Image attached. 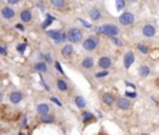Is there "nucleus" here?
<instances>
[{"mask_svg":"<svg viewBox=\"0 0 159 135\" xmlns=\"http://www.w3.org/2000/svg\"><path fill=\"white\" fill-rule=\"evenodd\" d=\"M20 2V0H8V3L9 4H11V5H15V4H18Z\"/></svg>","mask_w":159,"mask_h":135,"instance_id":"72a5a7b5","label":"nucleus"},{"mask_svg":"<svg viewBox=\"0 0 159 135\" xmlns=\"http://www.w3.org/2000/svg\"><path fill=\"white\" fill-rule=\"evenodd\" d=\"M138 72H139V76L142 77H148L150 75V68L145 64H142L139 68H138Z\"/></svg>","mask_w":159,"mask_h":135,"instance_id":"a211bd4d","label":"nucleus"},{"mask_svg":"<svg viewBox=\"0 0 159 135\" xmlns=\"http://www.w3.org/2000/svg\"><path fill=\"white\" fill-rule=\"evenodd\" d=\"M108 71L107 70H103L102 72H97L96 75H94V77H96V78H101V77H106V76H108Z\"/></svg>","mask_w":159,"mask_h":135,"instance_id":"c85d7f7f","label":"nucleus"},{"mask_svg":"<svg viewBox=\"0 0 159 135\" xmlns=\"http://www.w3.org/2000/svg\"><path fill=\"white\" fill-rule=\"evenodd\" d=\"M55 66H56L57 71H60V73H61V75H65V72H63V70L61 68V66H60V62H55Z\"/></svg>","mask_w":159,"mask_h":135,"instance_id":"7c9ffc66","label":"nucleus"},{"mask_svg":"<svg viewBox=\"0 0 159 135\" xmlns=\"http://www.w3.org/2000/svg\"><path fill=\"white\" fill-rule=\"evenodd\" d=\"M93 119H94V115L92 113H89V112H83L82 113V120H83V123H88V122H91Z\"/></svg>","mask_w":159,"mask_h":135,"instance_id":"5701e85b","label":"nucleus"},{"mask_svg":"<svg viewBox=\"0 0 159 135\" xmlns=\"http://www.w3.org/2000/svg\"><path fill=\"white\" fill-rule=\"evenodd\" d=\"M51 4H52L54 8L60 9V8H63V6H65L66 0H51Z\"/></svg>","mask_w":159,"mask_h":135,"instance_id":"b1692460","label":"nucleus"},{"mask_svg":"<svg viewBox=\"0 0 159 135\" xmlns=\"http://www.w3.org/2000/svg\"><path fill=\"white\" fill-rule=\"evenodd\" d=\"M134 22V15L129 11H124L121 16H119V24L123 26H129Z\"/></svg>","mask_w":159,"mask_h":135,"instance_id":"39448f33","label":"nucleus"},{"mask_svg":"<svg viewBox=\"0 0 159 135\" xmlns=\"http://www.w3.org/2000/svg\"><path fill=\"white\" fill-rule=\"evenodd\" d=\"M124 2H125V0H124Z\"/></svg>","mask_w":159,"mask_h":135,"instance_id":"a19ab883","label":"nucleus"},{"mask_svg":"<svg viewBox=\"0 0 159 135\" xmlns=\"http://www.w3.org/2000/svg\"><path fill=\"white\" fill-rule=\"evenodd\" d=\"M66 39H67L70 42H72V44H77V42H80V41H82V39H83V32H82L80 29H76V27L70 29V30L67 31V33H66Z\"/></svg>","mask_w":159,"mask_h":135,"instance_id":"f03ea898","label":"nucleus"},{"mask_svg":"<svg viewBox=\"0 0 159 135\" xmlns=\"http://www.w3.org/2000/svg\"><path fill=\"white\" fill-rule=\"evenodd\" d=\"M89 17H91V20H93V21H97V20H100L101 19V10L100 9H97V8H92L91 10H89Z\"/></svg>","mask_w":159,"mask_h":135,"instance_id":"ddd939ff","label":"nucleus"},{"mask_svg":"<svg viewBox=\"0 0 159 135\" xmlns=\"http://www.w3.org/2000/svg\"><path fill=\"white\" fill-rule=\"evenodd\" d=\"M34 67H35V70L38 72H41V73L47 72V64H46V62H38Z\"/></svg>","mask_w":159,"mask_h":135,"instance_id":"6ab92c4d","label":"nucleus"},{"mask_svg":"<svg viewBox=\"0 0 159 135\" xmlns=\"http://www.w3.org/2000/svg\"><path fill=\"white\" fill-rule=\"evenodd\" d=\"M25 48H26V44H21V45L18 46V51H19V52H24Z\"/></svg>","mask_w":159,"mask_h":135,"instance_id":"2f4dec72","label":"nucleus"},{"mask_svg":"<svg viewBox=\"0 0 159 135\" xmlns=\"http://www.w3.org/2000/svg\"><path fill=\"white\" fill-rule=\"evenodd\" d=\"M102 102L106 104V106H112L114 102H116V98H114V95L112 94V93H105L103 95H102Z\"/></svg>","mask_w":159,"mask_h":135,"instance_id":"9b49d317","label":"nucleus"},{"mask_svg":"<svg viewBox=\"0 0 159 135\" xmlns=\"http://www.w3.org/2000/svg\"><path fill=\"white\" fill-rule=\"evenodd\" d=\"M111 40H112V42L116 45V46H119V47H122L124 44H123V41L121 40V39H118V37H111Z\"/></svg>","mask_w":159,"mask_h":135,"instance_id":"a878e982","label":"nucleus"},{"mask_svg":"<svg viewBox=\"0 0 159 135\" xmlns=\"http://www.w3.org/2000/svg\"><path fill=\"white\" fill-rule=\"evenodd\" d=\"M61 53H62L63 57H70V56H72V53H74V47H72V45L63 46L62 50H61Z\"/></svg>","mask_w":159,"mask_h":135,"instance_id":"f3484780","label":"nucleus"},{"mask_svg":"<svg viewBox=\"0 0 159 135\" xmlns=\"http://www.w3.org/2000/svg\"><path fill=\"white\" fill-rule=\"evenodd\" d=\"M0 55H3V56L6 55V50L4 47H0Z\"/></svg>","mask_w":159,"mask_h":135,"instance_id":"f704fd0d","label":"nucleus"},{"mask_svg":"<svg viewBox=\"0 0 159 135\" xmlns=\"http://www.w3.org/2000/svg\"><path fill=\"white\" fill-rule=\"evenodd\" d=\"M125 2L124 0H116V8H117V10L118 11H121V10H123L124 9V6H125V4H124Z\"/></svg>","mask_w":159,"mask_h":135,"instance_id":"393cba45","label":"nucleus"},{"mask_svg":"<svg viewBox=\"0 0 159 135\" xmlns=\"http://www.w3.org/2000/svg\"><path fill=\"white\" fill-rule=\"evenodd\" d=\"M20 19L24 22H29V21H31V19H33V14H31L30 10H22L20 13Z\"/></svg>","mask_w":159,"mask_h":135,"instance_id":"2eb2a0df","label":"nucleus"},{"mask_svg":"<svg viewBox=\"0 0 159 135\" xmlns=\"http://www.w3.org/2000/svg\"><path fill=\"white\" fill-rule=\"evenodd\" d=\"M81 66L83 67L85 70H91L92 67L94 66V61H93L92 57H85L82 60V62H81Z\"/></svg>","mask_w":159,"mask_h":135,"instance_id":"f8f14e48","label":"nucleus"},{"mask_svg":"<svg viewBox=\"0 0 159 135\" xmlns=\"http://www.w3.org/2000/svg\"><path fill=\"white\" fill-rule=\"evenodd\" d=\"M80 21H81V22H83V25H85V26H86V27H91V24H87V22H86V21H83V20H82V19H81V20H80Z\"/></svg>","mask_w":159,"mask_h":135,"instance_id":"c9c22d12","label":"nucleus"},{"mask_svg":"<svg viewBox=\"0 0 159 135\" xmlns=\"http://www.w3.org/2000/svg\"><path fill=\"white\" fill-rule=\"evenodd\" d=\"M36 110L40 115H45V114H49L50 112V107L46 104V103H40L38 107H36Z\"/></svg>","mask_w":159,"mask_h":135,"instance_id":"4468645a","label":"nucleus"},{"mask_svg":"<svg viewBox=\"0 0 159 135\" xmlns=\"http://www.w3.org/2000/svg\"><path fill=\"white\" fill-rule=\"evenodd\" d=\"M100 44V40L97 37H94V36H91L88 39H86L82 44V47L86 50V51H93L94 48H96Z\"/></svg>","mask_w":159,"mask_h":135,"instance_id":"20e7f679","label":"nucleus"},{"mask_svg":"<svg viewBox=\"0 0 159 135\" xmlns=\"http://www.w3.org/2000/svg\"><path fill=\"white\" fill-rule=\"evenodd\" d=\"M141 135H148V134H141Z\"/></svg>","mask_w":159,"mask_h":135,"instance_id":"ea45409f","label":"nucleus"},{"mask_svg":"<svg viewBox=\"0 0 159 135\" xmlns=\"http://www.w3.org/2000/svg\"><path fill=\"white\" fill-rule=\"evenodd\" d=\"M142 33L145 37H153L155 35V27L150 24H147V25H144V27L142 30Z\"/></svg>","mask_w":159,"mask_h":135,"instance_id":"6e6552de","label":"nucleus"},{"mask_svg":"<svg viewBox=\"0 0 159 135\" xmlns=\"http://www.w3.org/2000/svg\"><path fill=\"white\" fill-rule=\"evenodd\" d=\"M129 2H137V0H129Z\"/></svg>","mask_w":159,"mask_h":135,"instance_id":"4c0bfd02","label":"nucleus"},{"mask_svg":"<svg viewBox=\"0 0 159 135\" xmlns=\"http://www.w3.org/2000/svg\"><path fill=\"white\" fill-rule=\"evenodd\" d=\"M22 125H26V118L22 119Z\"/></svg>","mask_w":159,"mask_h":135,"instance_id":"e433bc0d","label":"nucleus"},{"mask_svg":"<svg viewBox=\"0 0 159 135\" xmlns=\"http://www.w3.org/2000/svg\"><path fill=\"white\" fill-rule=\"evenodd\" d=\"M46 35H47L49 37L54 39L55 42H57V44L63 42V41L66 40V33H63V32L60 31V30H50V31L46 32Z\"/></svg>","mask_w":159,"mask_h":135,"instance_id":"7ed1b4c3","label":"nucleus"},{"mask_svg":"<svg viewBox=\"0 0 159 135\" xmlns=\"http://www.w3.org/2000/svg\"><path fill=\"white\" fill-rule=\"evenodd\" d=\"M138 50H139L143 55H147V53H148V51H149V48H148L145 45H143V44H139V45H138Z\"/></svg>","mask_w":159,"mask_h":135,"instance_id":"bb28decb","label":"nucleus"},{"mask_svg":"<svg viewBox=\"0 0 159 135\" xmlns=\"http://www.w3.org/2000/svg\"><path fill=\"white\" fill-rule=\"evenodd\" d=\"M123 63H124V67H125L127 70H129V67L134 63V53L132 51L125 52L124 58H123Z\"/></svg>","mask_w":159,"mask_h":135,"instance_id":"423d86ee","label":"nucleus"},{"mask_svg":"<svg viewBox=\"0 0 159 135\" xmlns=\"http://www.w3.org/2000/svg\"><path fill=\"white\" fill-rule=\"evenodd\" d=\"M54 20H55V19H54L52 16L47 15V19H46V20L44 21V24H42V27H44V29H45V27H47V26H49V25H50V24H51Z\"/></svg>","mask_w":159,"mask_h":135,"instance_id":"cd10ccee","label":"nucleus"},{"mask_svg":"<svg viewBox=\"0 0 159 135\" xmlns=\"http://www.w3.org/2000/svg\"><path fill=\"white\" fill-rule=\"evenodd\" d=\"M98 66L103 70H108L109 67L112 66V60L109 57H107V56H103V57H101L98 60Z\"/></svg>","mask_w":159,"mask_h":135,"instance_id":"1a4fd4ad","label":"nucleus"},{"mask_svg":"<svg viewBox=\"0 0 159 135\" xmlns=\"http://www.w3.org/2000/svg\"><path fill=\"white\" fill-rule=\"evenodd\" d=\"M0 99H2V93H0Z\"/></svg>","mask_w":159,"mask_h":135,"instance_id":"58836bf2","label":"nucleus"},{"mask_svg":"<svg viewBox=\"0 0 159 135\" xmlns=\"http://www.w3.org/2000/svg\"><path fill=\"white\" fill-rule=\"evenodd\" d=\"M125 97L136 98V97H137V93H136V92H129V91H127V92H125Z\"/></svg>","mask_w":159,"mask_h":135,"instance_id":"c756f323","label":"nucleus"},{"mask_svg":"<svg viewBox=\"0 0 159 135\" xmlns=\"http://www.w3.org/2000/svg\"><path fill=\"white\" fill-rule=\"evenodd\" d=\"M97 32L101 33V35H106L108 37H117V35L119 33V29L113 24H106L103 26H98Z\"/></svg>","mask_w":159,"mask_h":135,"instance_id":"f257e3e1","label":"nucleus"},{"mask_svg":"<svg viewBox=\"0 0 159 135\" xmlns=\"http://www.w3.org/2000/svg\"><path fill=\"white\" fill-rule=\"evenodd\" d=\"M2 15H3V17H5V19H13L14 16H15V11L11 9V8H3V10H2Z\"/></svg>","mask_w":159,"mask_h":135,"instance_id":"dca6fc26","label":"nucleus"},{"mask_svg":"<svg viewBox=\"0 0 159 135\" xmlns=\"http://www.w3.org/2000/svg\"><path fill=\"white\" fill-rule=\"evenodd\" d=\"M51 100H52V102H54V103H55V104H57V106H58V107H61V106H62V103H61V102H60V100H58V99H57V98H55V97H52V98H51Z\"/></svg>","mask_w":159,"mask_h":135,"instance_id":"473e14b6","label":"nucleus"},{"mask_svg":"<svg viewBox=\"0 0 159 135\" xmlns=\"http://www.w3.org/2000/svg\"><path fill=\"white\" fill-rule=\"evenodd\" d=\"M75 103H76L77 108H80V109H83V108L86 107V100H85V98L81 97V95H77V97L75 98Z\"/></svg>","mask_w":159,"mask_h":135,"instance_id":"aec40b11","label":"nucleus"},{"mask_svg":"<svg viewBox=\"0 0 159 135\" xmlns=\"http://www.w3.org/2000/svg\"><path fill=\"white\" fill-rule=\"evenodd\" d=\"M9 99H10V103H13V104H19L21 100H22V94H21V92H19V91H14V92L10 94Z\"/></svg>","mask_w":159,"mask_h":135,"instance_id":"9d476101","label":"nucleus"},{"mask_svg":"<svg viewBox=\"0 0 159 135\" xmlns=\"http://www.w3.org/2000/svg\"><path fill=\"white\" fill-rule=\"evenodd\" d=\"M116 103L118 109H122V110H127L131 108V100L128 98H118Z\"/></svg>","mask_w":159,"mask_h":135,"instance_id":"0eeeda50","label":"nucleus"},{"mask_svg":"<svg viewBox=\"0 0 159 135\" xmlns=\"http://www.w3.org/2000/svg\"><path fill=\"white\" fill-rule=\"evenodd\" d=\"M40 120H41V123H45V124H50V123H54V120H55V118L49 113V114H45V115H41V118H40Z\"/></svg>","mask_w":159,"mask_h":135,"instance_id":"4be33fe9","label":"nucleus"},{"mask_svg":"<svg viewBox=\"0 0 159 135\" xmlns=\"http://www.w3.org/2000/svg\"><path fill=\"white\" fill-rule=\"evenodd\" d=\"M56 86H57V88H58L60 91H62V92L67 91V88H69V86H67L66 81H63V79H57V82H56Z\"/></svg>","mask_w":159,"mask_h":135,"instance_id":"412c9836","label":"nucleus"}]
</instances>
